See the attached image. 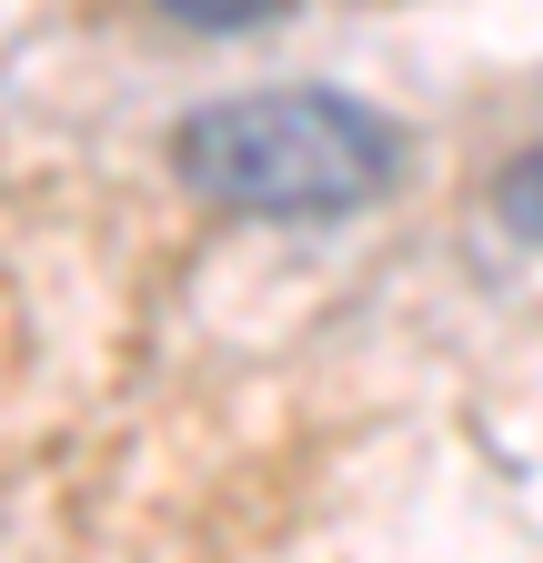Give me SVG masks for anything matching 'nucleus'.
Instances as JSON below:
<instances>
[{
  "mask_svg": "<svg viewBox=\"0 0 543 563\" xmlns=\"http://www.w3.org/2000/svg\"><path fill=\"white\" fill-rule=\"evenodd\" d=\"M171 21H191V31H262V21H282L292 0H162Z\"/></svg>",
  "mask_w": 543,
  "mask_h": 563,
  "instance_id": "nucleus-2",
  "label": "nucleus"
},
{
  "mask_svg": "<svg viewBox=\"0 0 543 563\" xmlns=\"http://www.w3.org/2000/svg\"><path fill=\"white\" fill-rule=\"evenodd\" d=\"M181 181L252 222H332L392 181V121L343 91H242L191 111L171 141Z\"/></svg>",
  "mask_w": 543,
  "mask_h": 563,
  "instance_id": "nucleus-1",
  "label": "nucleus"
},
{
  "mask_svg": "<svg viewBox=\"0 0 543 563\" xmlns=\"http://www.w3.org/2000/svg\"><path fill=\"white\" fill-rule=\"evenodd\" d=\"M494 201H503V222H513L523 242H543V152H523V162L503 172V191H494Z\"/></svg>",
  "mask_w": 543,
  "mask_h": 563,
  "instance_id": "nucleus-3",
  "label": "nucleus"
}]
</instances>
